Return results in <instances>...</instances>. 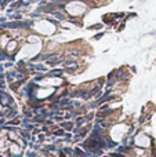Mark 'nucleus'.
<instances>
[{
	"label": "nucleus",
	"instance_id": "nucleus-9",
	"mask_svg": "<svg viewBox=\"0 0 156 157\" xmlns=\"http://www.w3.org/2000/svg\"><path fill=\"white\" fill-rule=\"evenodd\" d=\"M69 102H71V101H69V99H62V101H61V105H62V106H65V105H68Z\"/></svg>",
	"mask_w": 156,
	"mask_h": 157
},
{
	"label": "nucleus",
	"instance_id": "nucleus-4",
	"mask_svg": "<svg viewBox=\"0 0 156 157\" xmlns=\"http://www.w3.org/2000/svg\"><path fill=\"white\" fill-rule=\"evenodd\" d=\"M62 127H64V128H65V130L71 131V130H72V128H73V124H72V123H71V121H68V123H64V124H62Z\"/></svg>",
	"mask_w": 156,
	"mask_h": 157
},
{
	"label": "nucleus",
	"instance_id": "nucleus-6",
	"mask_svg": "<svg viewBox=\"0 0 156 157\" xmlns=\"http://www.w3.org/2000/svg\"><path fill=\"white\" fill-rule=\"evenodd\" d=\"M33 69H37V71H46V68H44L43 65H40V63H39V65H33Z\"/></svg>",
	"mask_w": 156,
	"mask_h": 157
},
{
	"label": "nucleus",
	"instance_id": "nucleus-3",
	"mask_svg": "<svg viewBox=\"0 0 156 157\" xmlns=\"http://www.w3.org/2000/svg\"><path fill=\"white\" fill-rule=\"evenodd\" d=\"M53 15H54L55 18L61 19V21H64V19H65V15H64V14H61V13H58V11H54V13H53Z\"/></svg>",
	"mask_w": 156,
	"mask_h": 157
},
{
	"label": "nucleus",
	"instance_id": "nucleus-12",
	"mask_svg": "<svg viewBox=\"0 0 156 157\" xmlns=\"http://www.w3.org/2000/svg\"><path fill=\"white\" fill-rule=\"evenodd\" d=\"M111 156H112V157H123L122 155H111Z\"/></svg>",
	"mask_w": 156,
	"mask_h": 157
},
{
	"label": "nucleus",
	"instance_id": "nucleus-2",
	"mask_svg": "<svg viewBox=\"0 0 156 157\" xmlns=\"http://www.w3.org/2000/svg\"><path fill=\"white\" fill-rule=\"evenodd\" d=\"M65 69L66 71H69V72H75L77 69V63L76 62H65Z\"/></svg>",
	"mask_w": 156,
	"mask_h": 157
},
{
	"label": "nucleus",
	"instance_id": "nucleus-8",
	"mask_svg": "<svg viewBox=\"0 0 156 157\" xmlns=\"http://www.w3.org/2000/svg\"><path fill=\"white\" fill-rule=\"evenodd\" d=\"M98 90H99V87H98V86H97V87H94V88H93V90H91V91H90V95H94V94H96L97 91H98Z\"/></svg>",
	"mask_w": 156,
	"mask_h": 157
},
{
	"label": "nucleus",
	"instance_id": "nucleus-1",
	"mask_svg": "<svg viewBox=\"0 0 156 157\" xmlns=\"http://www.w3.org/2000/svg\"><path fill=\"white\" fill-rule=\"evenodd\" d=\"M62 59H64V55L62 54H57V55H53V57H50L49 59H47V63H49V65H51V63L61 62Z\"/></svg>",
	"mask_w": 156,
	"mask_h": 157
},
{
	"label": "nucleus",
	"instance_id": "nucleus-10",
	"mask_svg": "<svg viewBox=\"0 0 156 157\" xmlns=\"http://www.w3.org/2000/svg\"><path fill=\"white\" fill-rule=\"evenodd\" d=\"M54 135H64V131H62V130H57V131H54Z\"/></svg>",
	"mask_w": 156,
	"mask_h": 157
},
{
	"label": "nucleus",
	"instance_id": "nucleus-11",
	"mask_svg": "<svg viewBox=\"0 0 156 157\" xmlns=\"http://www.w3.org/2000/svg\"><path fill=\"white\" fill-rule=\"evenodd\" d=\"M98 28H101V25H94V26H91V29H98Z\"/></svg>",
	"mask_w": 156,
	"mask_h": 157
},
{
	"label": "nucleus",
	"instance_id": "nucleus-7",
	"mask_svg": "<svg viewBox=\"0 0 156 157\" xmlns=\"http://www.w3.org/2000/svg\"><path fill=\"white\" fill-rule=\"evenodd\" d=\"M50 75H51V76H55V75H57V76H61V75H62V71H53Z\"/></svg>",
	"mask_w": 156,
	"mask_h": 157
},
{
	"label": "nucleus",
	"instance_id": "nucleus-5",
	"mask_svg": "<svg viewBox=\"0 0 156 157\" xmlns=\"http://www.w3.org/2000/svg\"><path fill=\"white\" fill-rule=\"evenodd\" d=\"M86 123V119H83V117H80V119H77V121H76V125H77V128L80 127L82 124H84Z\"/></svg>",
	"mask_w": 156,
	"mask_h": 157
}]
</instances>
